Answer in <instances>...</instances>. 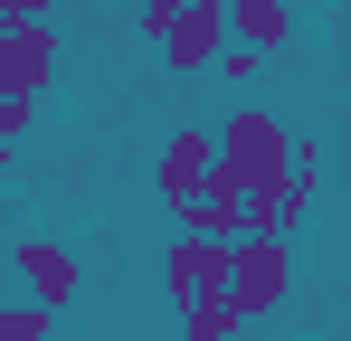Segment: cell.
Masks as SVG:
<instances>
[{
    "label": "cell",
    "mask_w": 351,
    "mask_h": 341,
    "mask_svg": "<svg viewBox=\"0 0 351 341\" xmlns=\"http://www.w3.org/2000/svg\"><path fill=\"white\" fill-rule=\"evenodd\" d=\"M285 180H304V133L276 105H228V123H219V190L256 199V190H285Z\"/></svg>",
    "instance_id": "cell-1"
},
{
    "label": "cell",
    "mask_w": 351,
    "mask_h": 341,
    "mask_svg": "<svg viewBox=\"0 0 351 341\" xmlns=\"http://www.w3.org/2000/svg\"><path fill=\"white\" fill-rule=\"evenodd\" d=\"M294 294V247L285 237H237V275H228V303L247 323H266V313H285Z\"/></svg>",
    "instance_id": "cell-2"
},
{
    "label": "cell",
    "mask_w": 351,
    "mask_h": 341,
    "mask_svg": "<svg viewBox=\"0 0 351 341\" xmlns=\"http://www.w3.org/2000/svg\"><path fill=\"white\" fill-rule=\"evenodd\" d=\"M228 275H237V247H209V237H171V247H162V294H171L180 313L219 303Z\"/></svg>",
    "instance_id": "cell-3"
},
{
    "label": "cell",
    "mask_w": 351,
    "mask_h": 341,
    "mask_svg": "<svg viewBox=\"0 0 351 341\" xmlns=\"http://www.w3.org/2000/svg\"><path fill=\"white\" fill-rule=\"evenodd\" d=\"M152 190L162 199H199V190H219V123H180L171 142H162V162H152Z\"/></svg>",
    "instance_id": "cell-4"
},
{
    "label": "cell",
    "mask_w": 351,
    "mask_h": 341,
    "mask_svg": "<svg viewBox=\"0 0 351 341\" xmlns=\"http://www.w3.org/2000/svg\"><path fill=\"white\" fill-rule=\"evenodd\" d=\"M228 48H237L228 0H190V19H180L171 38H162V66H171V76H209V66H219Z\"/></svg>",
    "instance_id": "cell-5"
},
{
    "label": "cell",
    "mask_w": 351,
    "mask_h": 341,
    "mask_svg": "<svg viewBox=\"0 0 351 341\" xmlns=\"http://www.w3.org/2000/svg\"><path fill=\"white\" fill-rule=\"evenodd\" d=\"M58 76V29H0V105H38Z\"/></svg>",
    "instance_id": "cell-6"
},
{
    "label": "cell",
    "mask_w": 351,
    "mask_h": 341,
    "mask_svg": "<svg viewBox=\"0 0 351 341\" xmlns=\"http://www.w3.org/2000/svg\"><path fill=\"white\" fill-rule=\"evenodd\" d=\"M10 266H19V284H29V303H76V256H66L58 237H19L10 247Z\"/></svg>",
    "instance_id": "cell-7"
},
{
    "label": "cell",
    "mask_w": 351,
    "mask_h": 341,
    "mask_svg": "<svg viewBox=\"0 0 351 341\" xmlns=\"http://www.w3.org/2000/svg\"><path fill=\"white\" fill-rule=\"evenodd\" d=\"M171 218H180V237H209V247H237V237H247V199H237V190H199V199H180Z\"/></svg>",
    "instance_id": "cell-8"
},
{
    "label": "cell",
    "mask_w": 351,
    "mask_h": 341,
    "mask_svg": "<svg viewBox=\"0 0 351 341\" xmlns=\"http://www.w3.org/2000/svg\"><path fill=\"white\" fill-rule=\"evenodd\" d=\"M228 29H237V48H285L294 38V0H228Z\"/></svg>",
    "instance_id": "cell-9"
},
{
    "label": "cell",
    "mask_w": 351,
    "mask_h": 341,
    "mask_svg": "<svg viewBox=\"0 0 351 341\" xmlns=\"http://www.w3.org/2000/svg\"><path fill=\"white\" fill-rule=\"evenodd\" d=\"M313 209V180H285V190H256L247 199V237H285L294 218Z\"/></svg>",
    "instance_id": "cell-10"
},
{
    "label": "cell",
    "mask_w": 351,
    "mask_h": 341,
    "mask_svg": "<svg viewBox=\"0 0 351 341\" xmlns=\"http://www.w3.org/2000/svg\"><path fill=\"white\" fill-rule=\"evenodd\" d=\"M237 332H247V313H237L228 294H219V303H199V313L180 323V341H237Z\"/></svg>",
    "instance_id": "cell-11"
},
{
    "label": "cell",
    "mask_w": 351,
    "mask_h": 341,
    "mask_svg": "<svg viewBox=\"0 0 351 341\" xmlns=\"http://www.w3.org/2000/svg\"><path fill=\"white\" fill-rule=\"evenodd\" d=\"M180 19H190V0H133V29H143V38H152V48H162V38H171Z\"/></svg>",
    "instance_id": "cell-12"
},
{
    "label": "cell",
    "mask_w": 351,
    "mask_h": 341,
    "mask_svg": "<svg viewBox=\"0 0 351 341\" xmlns=\"http://www.w3.org/2000/svg\"><path fill=\"white\" fill-rule=\"evenodd\" d=\"M0 341H48V303H10L0 313Z\"/></svg>",
    "instance_id": "cell-13"
},
{
    "label": "cell",
    "mask_w": 351,
    "mask_h": 341,
    "mask_svg": "<svg viewBox=\"0 0 351 341\" xmlns=\"http://www.w3.org/2000/svg\"><path fill=\"white\" fill-rule=\"evenodd\" d=\"M0 19L10 29H48V0H0Z\"/></svg>",
    "instance_id": "cell-14"
}]
</instances>
